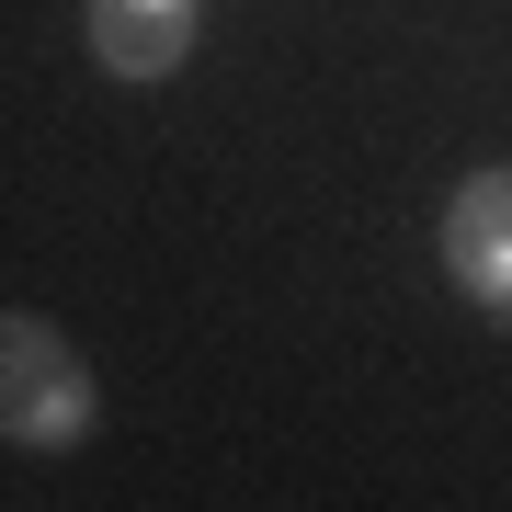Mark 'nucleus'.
Returning a JSON list of instances; mask_svg holds the SVG:
<instances>
[{"mask_svg":"<svg viewBox=\"0 0 512 512\" xmlns=\"http://www.w3.org/2000/svg\"><path fill=\"white\" fill-rule=\"evenodd\" d=\"M92 421H103V387L80 365V342L35 308H0V444L69 456V444H92Z\"/></svg>","mask_w":512,"mask_h":512,"instance_id":"f257e3e1","label":"nucleus"},{"mask_svg":"<svg viewBox=\"0 0 512 512\" xmlns=\"http://www.w3.org/2000/svg\"><path fill=\"white\" fill-rule=\"evenodd\" d=\"M444 274L490 319H512V171H467L444 205Z\"/></svg>","mask_w":512,"mask_h":512,"instance_id":"f03ea898","label":"nucleus"},{"mask_svg":"<svg viewBox=\"0 0 512 512\" xmlns=\"http://www.w3.org/2000/svg\"><path fill=\"white\" fill-rule=\"evenodd\" d=\"M92 57L114 80H171L194 57V0H92Z\"/></svg>","mask_w":512,"mask_h":512,"instance_id":"7ed1b4c3","label":"nucleus"}]
</instances>
